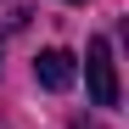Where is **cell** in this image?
<instances>
[{
  "mask_svg": "<svg viewBox=\"0 0 129 129\" xmlns=\"http://www.w3.org/2000/svg\"><path fill=\"white\" fill-rule=\"evenodd\" d=\"M84 79H90V101L95 107H118V68H112V45L101 34L84 51Z\"/></svg>",
  "mask_w": 129,
  "mask_h": 129,
  "instance_id": "cell-1",
  "label": "cell"
},
{
  "mask_svg": "<svg viewBox=\"0 0 129 129\" xmlns=\"http://www.w3.org/2000/svg\"><path fill=\"white\" fill-rule=\"evenodd\" d=\"M34 79L45 84V90H73L79 62H73L68 51H39V62H34Z\"/></svg>",
  "mask_w": 129,
  "mask_h": 129,
  "instance_id": "cell-2",
  "label": "cell"
}]
</instances>
